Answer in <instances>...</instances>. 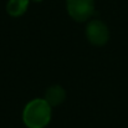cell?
I'll return each mask as SVG.
<instances>
[{
    "mask_svg": "<svg viewBox=\"0 0 128 128\" xmlns=\"http://www.w3.org/2000/svg\"><path fill=\"white\" fill-rule=\"evenodd\" d=\"M87 40L94 46H102L108 41L110 31L104 22L101 20H92L86 28Z\"/></svg>",
    "mask_w": 128,
    "mask_h": 128,
    "instance_id": "3957f363",
    "label": "cell"
},
{
    "mask_svg": "<svg viewBox=\"0 0 128 128\" xmlns=\"http://www.w3.org/2000/svg\"><path fill=\"white\" fill-rule=\"evenodd\" d=\"M22 121L29 128H45L51 121V106L45 98L30 101L22 111Z\"/></svg>",
    "mask_w": 128,
    "mask_h": 128,
    "instance_id": "6da1fadb",
    "label": "cell"
},
{
    "mask_svg": "<svg viewBox=\"0 0 128 128\" xmlns=\"http://www.w3.org/2000/svg\"><path fill=\"white\" fill-rule=\"evenodd\" d=\"M68 15L80 22L88 20L94 11L93 0H67L66 1Z\"/></svg>",
    "mask_w": 128,
    "mask_h": 128,
    "instance_id": "7a4b0ae2",
    "label": "cell"
},
{
    "mask_svg": "<svg viewBox=\"0 0 128 128\" xmlns=\"http://www.w3.org/2000/svg\"><path fill=\"white\" fill-rule=\"evenodd\" d=\"M29 6V0H9L6 5V11L9 15L18 18L21 16Z\"/></svg>",
    "mask_w": 128,
    "mask_h": 128,
    "instance_id": "5b68a950",
    "label": "cell"
},
{
    "mask_svg": "<svg viewBox=\"0 0 128 128\" xmlns=\"http://www.w3.org/2000/svg\"><path fill=\"white\" fill-rule=\"evenodd\" d=\"M65 97H66V92L61 86H51L47 88L45 93V100L51 107H55L62 103Z\"/></svg>",
    "mask_w": 128,
    "mask_h": 128,
    "instance_id": "277c9868",
    "label": "cell"
}]
</instances>
